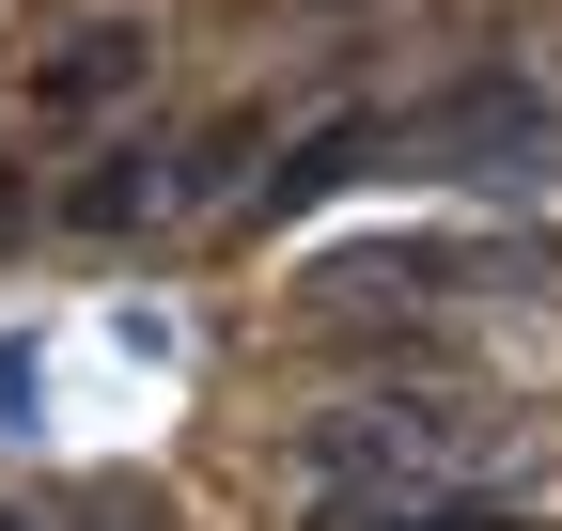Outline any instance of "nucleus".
<instances>
[{
	"label": "nucleus",
	"instance_id": "3",
	"mask_svg": "<svg viewBox=\"0 0 562 531\" xmlns=\"http://www.w3.org/2000/svg\"><path fill=\"white\" fill-rule=\"evenodd\" d=\"M375 172H391V110H328V125H297V142L266 157V188H250V235L313 219V204H344V188H375Z\"/></svg>",
	"mask_w": 562,
	"mask_h": 531
},
{
	"label": "nucleus",
	"instance_id": "4",
	"mask_svg": "<svg viewBox=\"0 0 562 531\" xmlns=\"http://www.w3.org/2000/svg\"><path fill=\"white\" fill-rule=\"evenodd\" d=\"M32 422H47V344L0 328V438H32Z\"/></svg>",
	"mask_w": 562,
	"mask_h": 531
},
{
	"label": "nucleus",
	"instance_id": "5",
	"mask_svg": "<svg viewBox=\"0 0 562 531\" xmlns=\"http://www.w3.org/2000/svg\"><path fill=\"white\" fill-rule=\"evenodd\" d=\"M32 235H47V188H32V172H0V250H32Z\"/></svg>",
	"mask_w": 562,
	"mask_h": 531
},
{
	"label": "nucleus",
	"instance_id": "6",
	"mask_svg": "<svg viewBox=\"0 0 562 531\" xmlns=\"http://www.w3.org/2000/svg\"><path fill=\"white\" fill-rule=\"evenodd\" d=\"M0 531H79V516H32V500H0Z\"/></svg>",
	"mask_w": 562,
	"mask_h": 531
},
{
	"label": "nucleus",
	"instance_id": "1",
	"mask_svg": "<svg viewBox=\"0 0 562 531\" xmlns=\"http://www.w3.org/2000/svg\"><path fill=\"white\" fill-rule=\"evenodd\" d=\"M391 172H438V188H562V110L516 63H469V79L406 94L391 110Z\"/></svg>",
	"mask_w": 562,
	"mask_h": 531
},
{
	"label": "nucleus",
	"instance_id": "7",
	"mask_svg": "<svg viewBox=\"0 0 562 531\" xmlns=\"http://www.w3.org/2000/svg\"><path fill=\"white\" fill-rule=\"evenodd\" d=\"M79 531H157V516H79Z\"/></svg>",
	"mask_w": 562,
	"mask_h": 531
},
{
	"label": "nucleus",
	"instance_id": "2",
	"mask_svg": "<svg viewBox=\"0 0 562 531\" xmlns=\"http://www.w3.org/2000/svg\"><path fill=\"white\" fill-rule=\"evenodd\" d=\"M140 110H157V47H140L125 16H94V32H63V47H32V125L47 142H140Z\"/></svg>",
	"mask_w": 562,
	"mask_h": 531
}]
</instances>
